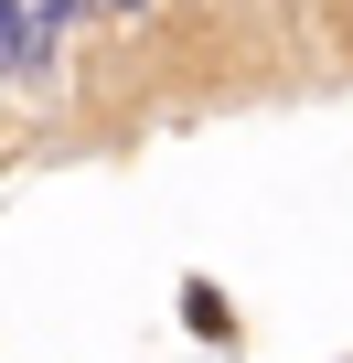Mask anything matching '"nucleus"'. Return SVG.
I'll return each mask as SVG.
<instances>
[{
	"label": "nucleus",
	"mask_w": 353,
	"mask_h": 363,
	"mask_svg": "<svg viewBox=\"0 0 353 363\" xmlns=\"http://www.w3.org/2000/svg\"><path fill=\"white\" fill-rule=\"evenodd\" d=\"M0 54H11V86H43V65H54V11L43 0H11L0 11Z\"/></svg>",
	"instance_id": "f257e3e1"
},
{
	"label": "nucleus",
	"mask_w": 353,
	"mask_h": 363,
	"mask_svg": "<svg viewBox=\"0 0 353 363\" xmlns=\"http://www.w3.org/2000/svg\"><path fill=\"white\" fill-rule=\"evenodd\" d=\"M43 11H54V22H65V11H75V0H43Z\"/></svg>",
	"instance_id": "f03ea898"
},
{
	"label": "nucleus",
	"mask_w": 353,
	"mask_h": 363,
	"mask_svg": "<svg viewBox=\"0 0 353 363\" xmlns=\"http://www.w3.org/2000/svg\"><path fill=\"white\" fill-rule=\"evenodd\" d=\"M107 11H139V0H107Z\"/></svg>",
	"instance_id": "7ed1b4c3"
}]
</instances>
